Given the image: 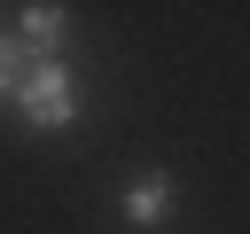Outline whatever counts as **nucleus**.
<instances>
[{
	"instance_id": "obj_2",
	"label": "nucleus",
	"mask_w": 250,
	"mask_h": 234,
	"mask_svg": "<svg viewBox=\"0 0 250 234\" xmlns=\"http://www.w3.org/2000/svg\"><path fill=\"white\" fill-rule=\"evenodd\" d=\"M70 31H78V16H70L62 0H31L23 23H16V47H23L31 62H55V55L70 47Z\"/></svg>"
},
{
	"instance_id": "obj_4",
	"label": "nucleus",
	"mask_w": 250,
	"mask_h": 234,
	"mask_svg": "<svg viewBox=\"0 0 250 234\" xmlns=\"http://www.w3.org/2000/svg\"><path fill=\"white\" fill-rule=\"evenodd\" d=\"M23 62H31V55H23V47H16L8 31H0V101L16 94V78H23Z\"/></svg>"
},
{
	"instance_id": "obj_3",
	"label": "nucleus",
	"mask_w": 250,
	"mask_h": 234,
	"mask_svg": "<svg viewBox=\"0 0 250 234\" xmlns=\"http://www.w3.org/2000/svg\"><path fill=\"white\" fill-rule=\"evenodd\" d=\"M172 203H180V179H172V172H141V179H125V195H117V211H125V226H133V234L164 226V218H172Z\"/></svg>"
},
{
	"instance_id": "obj_1",
	"label": "nucleus",
	"mask_w": 250,
	"mask_h": 234,
	"mask_svg": "<svg viewBox=\"0 0 250 234\" xmlns=\"http://www.w3.org/2000/svg\"><path fill=\"white\" fill-rule=\"evenodd\" d=\"M16 117L31 125V133H70L78 117H86V86H78V70H70V55H55V62H23V78H16Z\"/></svg>"
}]
</instances>
